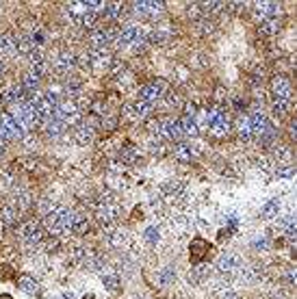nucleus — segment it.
<instances>
[{"instance_id":"7c9ffc66","label":"nucleus","mask_w":297,"mask_h":299,"mask_svg":"<svg viewBox=\"0 0 297 299\" xmlns=\"http://www.w3.org/2000/svg\"><path fill=\"white\" fill-rule=\"evenodd\" d=\"M273 111L278 115H286L291 111V100H273Z\"/></svg>"},{"instance_id":"a878e982","label":"nucleus","mask_w":297,"mask_h":299,"mask_svg":"<svg viewBox=\"0 0 297 299\" xmlns=\"http://www.w3.org/2000/svg\"><path fill=\"white\" fill-rule=\"evenodd\" d=\"M104 288L111 293H119L122 291V282H119V278L115 273H106L104 275Z\"/></svg>"},{"instance_id":"4be33fe9","label":"nucleus","mask_w":297,"mask_h":299,"mask_svg":"<svg viewBox=\"0 0 297 299\" xmlns=\"http://www.w3.org/2000/svg\"><path fill=\"white\" fill-rule=\"evenodd\" d=\"M174 156H176V161H182V163L191 161V146H189V143H176Z\"/></svg>"},{"instance_id":"473e14b6","label":"nucleus","mask_w":297,"mask_h":299,"mask_svg":"<svg viewBox=\"0 0 297 299\" xmlns=\"http://www.w3.org/2000/svg\"><path fill=\"white\" fill-rule=\"evenodd\" d=\"M163 189L167 191V193H180V191L184 189V184H182V182H167Z\"/></svg>"},{"instance_id":"393cba45","label":"nucleus","mask_w":297,"mask_h":299,"mask_svg":"<svg viewBox=\"0 0 297 299\" xmlns=\"http://www.w3.org/2000/svg\"><path fill=\"white\" fill-rule=\"evenodd\" d=\"M236 130H239V134L243 139H252V126H249V117H248V115H243V117L236 119Z\"/></svg>"},{"instance_id":"58836bf2","label":"nucleus","mask_w":297,"mask_h":299,"mask_svg":"<svg viewBox=\"0 0 297 299\" xmlns=\"http://www.w3.org/2000/svg\"><path fill=\"white\" fill-rule=\"evenodd\" d=\"M224 299H241L239 295H236V293H226V297Z\"/></svg>"},{"instance_id":"c756f323","label":"nucleus","mask_w":297,"mask_h":299,"mask_svg":"<svg viewBox=\"0 0 297 299\" xmlns=\"http://www.w3.org/2000/svg\"><path fill=\"white\" fill-rule=\"evenodd\" d=\"M258 31H261L263 35H273V33L278 31V22H273V20H263L261 24H258Z\"/></svg>"},{"instance_id":"9b49d317","label":"nucleus","mask_w":297,"mask_h":299,"mask_svg":"<svg viewBox=\"0 0 297 299\" xmlns=\"http://www.w3.org/2000/svg\"><path fill=\"white\" fill-rule=\"evenodd\" d=\"M143 39V31L134 24H126L119 33V44L128 46V44H137V41Z\"/></svg>"},{"instance_id":"cd10ccee","label":"nucleus","mask_w":297,"mask_h":299,"mask_svg":"<svg viewBox=\"0 0 297 299\" xmlns=\"http://www.w3.org/2000/svg\"><path fill=\"white\" fill-rule=\"evenodd\" d=\"M119 158H122L124 163H128V165H132V163L139 158L137 148H134V146H126V148L122 150V152H119Z\"/></svg>"},{"instance_id":"2f4dec72","label":"nucleus","mask_w":297,"mask_h":299,"mask_svg":"<svg viewBox=\"0 0 297 299\" xmlns=\"http://www.w3.org/2000/svg\"><path fill=\"white\" fill-rule=\"evenodd\" d=\"M146 239H148L150 245H156V243H159V230H156V228H148V230H146Z\"/></svg>"},{"instance_id":"b1692460","label":"nucleus","mask_w":297,"mask_h":299,"mask_svg":"<svg viewBox=\"0 0 297 299\" xmlns=\"http://www.w3.org/2000/svg\"><path fill=\"white\" fill-rule=\"evenodd\" d=\"M39 81H41V76H37L35 72H29L24 76V83H22V87H24L26 93H33V91H37V87H39Z\"/></svg>"},{"instance_id":"dca6fc26","label":"nucleus","mask_w":297,"mask_h":299,"mask_svg":"<svg viewBox=\"0 0 297 299\" xmlns=\"http://www.w3.org/2000/svg\"><path fill=\"white\" fill-rule=\"evenodd\" d=\"M16 284H17V286H20L24 293H29V295H39V293H41L39 284H37L35 280L31 278V275H20Z\"/></svg>"},{"instance_id":"a19ab883","label":"nucleus","mask_w":297,"mask_h":299,"mask_svg":"<svg viewBox=\"0 0 297 299\" xmlns=\"http://www.w3.org/2000/svg\"><path fill=\"white\" fill-rule=\"evenodd\" d=\"M0 299H11V295H0Z\"/></svg>"},{"instance_id":"4c0bfd02","label":"nucleus","mask_w":297,"mask_h":299,"mask_svg":"<svg viewBox=\"0 0 297 299\" xmlns=\"http://www.w3.org/2000/svg\"><path fill=\"white\" fill-rule=\"evenodd\" d=\"M254 247L256 249H267V236H261V239L254 241Z\"/></svg>"},{"instance_id":"f8f14e48","label":"nucleus","mask_w":297,"mask_h":299,"mask_svg":"<svg viewBox=\"0 0 297 299\" xmlns=\"http://www.w3.org/2000/svg\"><path fill=\"white\" fill-rule=\"evenodd\" d=\"M239 267H241V260L236 258L234 254H224L219 260H217V269H219L221 273H226V275L239 271Z\"/></svg>"},{"instance_id":"f03ea898","label":"nucleus","mask_w":297,"mask_h":299,"mask_svg":"<svg viewBox=\"0 0 297 299\" xmlns=\"http://www.w3.org/2000/svg\"><path fill=\"white\" fill-rule=\"evenodd\" d=\"M167 89H169L167 81H163V78H156V81L146 83V85L139 89V100L146 102V104H152V102L161 100V98L167 93Z\"/></svg>"},{"instance_id":"ddd939ff","label":"nucleus","mask_w":297,"mask_h":299,"mask_svg":"<svg viewBox=\"0 0 297 299\" xmlns=\"http://www.w3.org/2000/svg\"><path fill=\"white\" fill-rule=\"evenodd\" d=\"M111 37H113V33H111V31H104V29L94 31V33H91V37H89L91 50H104L106 44L111 41Z\"/></svg>"},{"instance_id":"c9c22d12","label":"nucleus","mask_w":297,"mask_h":299,"mask_svg":"<svg viewBox=\"0 0 297 299\" xmlns=\"http://www.w3.org/2000/svg\"><path fill=\"white\" fill-rule=\"evenodd\" d=\"M16 215H17V213H13V208H4V213H2L4 223H13V219H16Z\"/></svg>"},{"instance_id":"20e7f679","label":"nucleus","mask_w":297,"mask_h":299,"mask_svg":"<svg viewBox=\"0 0 297 299\" xmlns=\"http://www.w3.org/2000/svg\"><path fill=\"white\" fill-rule=\"evenodd\" d=\"M249 126H252V137L256 134V137H271L273 134V126L269 124L267 115L261 113V111H254L252 115H249Z\"/></svg>"},{"instance_id":"5701e85b","label":"nucleus","mask_w":297,"mask_h":299,"mask_svg":"<svg viewBox=\"0 0 297 299\" xmlns=\"http://www.w3.org/2000/svg\"><path fill=\"white\" fill-rule=\"evenodd\" d=\"M72 232L78 236L87 234L89 232V223H87L85 217H81V215H74V221H72Z\"/></svg>"},{"instance_id":"412c9836","label":"nucleus","mask_w":297,"mask_h":299,"mask_svg":"<svg viewBox=\"0 0 297 299\" xmlns=\"http://www.w3.org/2000/svg\"><path fill=\"white\" fill-rule=\"evenodd\" d=\"M44 124H46V130H48V134H52V137H59V134H61L63 130L67 128V126L63 124L61 119H57V117H50V119H46Z\"/></svg>"},{"instance_id":"6e6552de","label":"nucleus","mask_w":297,"mask_h":299,"mask_svg":"<svg viewBox=\"0 0 297 299\" xmlns=\"http://www.w3.org/2000/svg\"><path fill=\"white\" fill-rule=\"evenodd\" d=\"M271 91H273V100H291V96H293V87H291L289 78H284V76L273 78Z\"/></svg>"},{"instance_id":"e433bc0d","label":"nucleus","mask_w":297,"mask_h":299,"mask_svg":"<svg viewBox=\"0 0 297 299\" xmlns=\"http://www.w3.org/2000/svg\"><path fill=\"white\" fill-rule=\"evenodd\" d=\"M228 226H230V232L234 230L236 226H239V219H236V215H234V213H228Z\"/></svg>"},{"instance_id":"bb28decb","label":"nucleus","mask_w":297,"mask_h":299,"mask_svg":"<svg viewBox=\"0 0 297 299\" xmlns=\"http://www.w3.org/2000/svg\"><path fill=\"white\" fill-rule=\"evenodd\" d=\"M16 52V39L9 35H0V54H11Z\"/></svg>"},{"instance_id":"2eb2a0df","label":"nucleus","mask_w":297,"mask_h":299,"mask_svg":"<svg viewBox=\"0 0 297 299\" xmlns=\"http://www.w3.org/2000/svg\"><path fill=\"white\" fill-rule=\"evenodd\" d=\"M150 113H152V104H146V102H141V100L134 102V104H131V106H126V115L132 119H143Z\"/></svg>"},{"instance_id":"1a4fd4ad","label":"nucleus","mask_w":297,"mask_h":299,"mask_svg":"<svg viewBox=\"0 0 297 299\" xmlns=\"http://www.w3.org/2000/svg\"><path fill=\"white\" fill-rule=\"evenodd\" d=\"M208 254V243L204 239H193L191 241V249H189V258H191V265H199Z\"/></svg>"},{"instance_id":"aec40b11","label":"nucleus","mask_w":297,"mask_h":299,"mask_svg":"<svg viewBox=\"0 0 297 299\" xmlns=\"http://www.w3.org/2000/svg\"><path fill=\"white\" fill-rule=\"evenodd\" d=\"M72 65H74V54L63 52V54H59V57H57L54 67H57L59 74H66V72H69V67H72Z\"/></svg>"},{"instance_id":"4468645a","label":"nucleus","mask_w":297,"mask_h":299,"mask_svg":"<svg viewBox=\"0 0 297 299\" xmlns=\"http://www.w3.org/2000/svg\"><path fill=\"white\" fill-rule=\"evenodd\" d=\"M98 221L104 223V226H109V223H113L115 219H117V206L115 204H102L98 206Z\"/></svg>"},{"instance_id":"c85d7f7f","label":"nucleus","mask_w":297,"mask_h":299,"mask_svg":"<svg viewBox=\"0 0 297 299\" xmlns=\"http://www.w3.org/2000/svg\"><path fill=\"white\" fill-rule=\"evenodd\" d=\"M278 210H280V202H278V199H271V202L264 204L261 215H263V219H271V217H276L278 215Z\"/></svg>"},{"instance_id":"f704fd0d","label":"nucleus","mask_w":297,"mask_h":299,"mask_svg":"<svg viewBox=\"0 0 297 299\" xmlns=\"http://www.w3.org/2000/svg\"><path fill=\"white\" fill-rule=\"evenodd\" d=\"M295 176V169L293 167H284V169H278V178H291Z\"/></svg>"},{"instance_id":"ea45409f","label":"nucleus","mask_w":297,"mask_h":299,"mask_svg":"<svg viewBox=\"0 0 297 299\" xmlns=\"http://www.w3.org/2000/svg\"><path fill=\"white\" fill-rule=\"evenodd\" d=\"M4 72H7V65H4V63H2V61H0V78H2V76H4Z\"/></svg>"},{"instance_id":"39448f33","label":"nucleus","mask_w":297,"mask_h":299,"mask_svg":"<svg viewBox=\"0 0 297 299\" xmlns=\"http://www.w3.org/2000/svg\"><path fill=\"white\" fill-rule=\"evenodd\" d=\"M16 137H22L20 130H17L11 113L2 111V113H0V143H7V141H11V139H16Z\"/></svg>"},{"instance_id":"f257e3e1","label":"nucleus","mask_w":297,"mask_h":299,"mask_svg":"<svg viewBox=\"0 0 297 299\" xmlns=\"http://www.w3.org/2000/svg\"><path fill=\"white\" fill-rule=\"evenodd\" d=\"M72 221H74V213L67 208H57L52 213H48L46 217V228L50 234H61V232L72 230Z\"/></svg>"},{"instance_id":"423d86ee","label":"nucleus","mask_w":297,"mask_h":299,"mask_svg":"<svg viewBox=\"0 0 297 299\" xmlns=\"http://www.w3.org/2000/svg\"><path fill=\"white\" fill-rule=\"evenodd\" d=\"M163 4L161 0H139V2H134V13L141 17H156L161 11H163Z\"/></svg>"},{"instance_id":"0eeeda50","label":"nucleus","mask_w":297,"mask_h":299,"mask_svg":"<svg viewBox=\"0 0 297 299\" xmlns=\"http://www.w3.org/2000/svg\"><path fill=\"white\" fill-rule=\"evenodd\" d=\"M20 236H22V241L26 243V245H37V243L41 241V226L35 221V219H31V221H26V223H22V228H20Z\"/></svg>"},{"instance_id":"a211bd4d","label":"nucleus","mask_w":297,"mask_h":299,"mask_svg":"<svg viewBox=\"0 0 297 299\" xmlns=\"http://www.w3.org/2000/svg\"><path fill=\"white\" fill-rule=\"evenodd\" d=\"M178 126H180V130H182V134H196L199 133V128H198V119L196 117H189V115H182V117L178 119Z\"/></svg>"},{"instance_id":"9d476101","label":"nucleus","mask_w":297,"mask_h":299,"mask_svg":"<svg viewBox=\"0 0 297 299\" xmlns=\"http://www.w3.org/2000/svg\"><path fill=\"white\" fill-rule=\"evenodd\" d=\"M74 139H76V143H81V146H89L96 139V128L89 124H78L76 128H74Z\"/></svg>"},{"instance_id":"f3484780","label":"nucleus","mask_w":297,"mask_h":299,"mask_svg":"<svg viewBox=\"0 0 297 299\" xmlns=\"http://www.w3.org/2000/svg\"><path fill=\"white\" fill-rule=\"evenodd\" d=\"M256 11L261 13L264 20H273L280 13V4L278 2H256Z\"/></svg>"},{"instance_id":"6ab92c4d","label":"nucleus","mask_w":297,"mask_h":299,"mask_svg":"<svg viewBox=\"0 0 297 299\" xmlns=\"http://www.w3.org/2000/svg\"><path fill=\"white\" fill-rule=\"evenodd\" d=\"M163 126H165V137L167 139H182V130L178 126V119H163Z\"/></svg>"},{"instance_id":"7ed1b4c3","label":"nucleus","mask_w":297,"mask_h":299,"mask_svg":"<svg viewBox=\"0 0 297 299\" xmlns=\"http://www.w3.org/2000/svg\"><path fill=\"white\" fill-rule=\"evenodd\" d=\"M204 117H206V124L208 128H211L213 134H226L230 128V121H228V115L224 113V111L219 109V106H213V109H208L206 113H204Z\"/></svg>"},{"instance_id":"72a5a7b5","label":"nucleus","mask_w":297,"mask_h":299,"mask_svg":"<svg viewBox=\"0 0 297 299\" xmlns=\"http://www.w3.org/2000/svg\"><path fill=\"white\" fill-rule=\"evenodd\" d=\"M13 275H16V271H13V267H9V265H4V267H0V278H2V280H11Z\"/></svg>"},{"instance_id":"79ce46f5","label":"nucleus","mask_w":297,"mask_h":299,"mask_svg":"<svg viewBox=\"0 0 297 299\" xmlns=\"http://www.w3.org/2000/svg\"><path fill=\"white\" fill-rule=\"evenodd\" d=\"M85 299H96L94 295H85Z\"/></svg>"}]
</instances>
